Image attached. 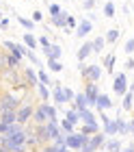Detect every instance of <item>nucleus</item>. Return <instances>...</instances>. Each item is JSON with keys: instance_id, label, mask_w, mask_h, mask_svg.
Instances as JSON below:
<instances>
[{"instance_id": "7", "label": "nucleus", "mask_w": 134, "mask_h": 152, "mask_svg": "<svg viewBox=\"0 0 134 152\" xmlns=\"http://www.w3.org/2000/svg\"><path fill=\"white\" fill-rule=\"evenodd\" d=\"M43 52H46V59H48V61H59V59L63 57L61 46H56V44H52V46H50V50H43Z\"/></svg>"}, {"instance_id": "26", "label": "nucleus", "mask_w": 134, "mask_h": 152, "mask_svg": "<svg viewBox=\"0 0 134 152\" xmlns=\"http://www.w3.org/2000/svg\"><path fill=\"white\" fill-rule=\"evenodd\" d=\"M132 100H134V91H128V94H125L123 96V109H125V111H132Z\"/></svg>"}, {"instance_id": "4", "label": "nucleus", "mask_w": 134, "mask_h": 152, "mask_svg": "<svg viewBox=\"0 0 134 152\" xmlns=\"http://www.w3.org/2000/svg\"><path fill=\"white\" fill-rule=\"evenodd\" d=\"M112 91L117 96H125L128 94V78H125L123 72H117L115 74V80H112Z\"/></svg>"}, {"instance_id": "55", "label": "nucleus", "mask_w": 134, "mask_h": 152, "mask_svg": "<svg viewBox=\"0 0 134 152\" xmlns=\"http://www.w3.org/2000/svg\"><path fill=\"white\" fill-rule=\"evenodd\" d=\"M0 20H2V13H0Z\"/></svg>"}, {"instance_id": "37", "label": "nucleus", "mask_w": 134, "mask_h": 152, "mask_svg": "<svg viewBox=\"0 0 134 152\" xmlns=\"http://www.w3.org/2000/svg\"><path fill=\"white\" fill-rule=\"evenodd\" d=\"M37 76H39V83H41V85H50V76H48V74H46L43 70H41V72H39Z\"/></svg>"}, {"instance_id": "3", "label": "nucleus", "mask_w": 134, "mask_h": 152, "mask_svg": "<svg viewBox=\"0 0 134 152\" xmlns=\"http://www.w3.org/2000/svg\"><path fill=\"white\" fill-rule=\"evenodd\" d=\"M87 141H89V137L82 135V133H72V135H67V148L74 150V152H78Z\"/></svg>"}, {"instance_id": "21", "label": "nucleus", "mask_w": 134, "mask_h": 152, "mask_svg": "<svg viewBox=\"0 0 134 152\" xmlns=\"http://www.w3.org/2000/svg\"><path fill=\"white\" fill-rule=\"evenodd\" d=\"M80 133L87 135V137H91V135L100 133V126H97V124H82V130H80Z\"/></svg>"}, {"instance_id": "14", "label": "nucleus", "mask_w": 134, "mask_h": 152, "mask_svg": "<svg viewBox=\"0 0 134 152\" xmlns=\"http://www.w3.org/2000/svg\"><path fill=\"white\" fill-rule=\"evenodd\" d=\"M78 113H80V122H82V124H97L93 111H89V109H80Z\"/></svg>"}, {"instance_id": "19", "label": "nucleus", "mask_w": 134, "mask_h": 152, "mask_svg": "<svg viewBox=\"0 0 134 152\" xmlns=\"http://www.w3.org/2000/svg\"><path fill=\"white\" fill-rule=\"evenodd\" d=\"M67 11H61L59 15H52V24L54 26H61V28H65V22H67Z\"/></svg>"}, {"instance_id": "15", "label": "nucleus", "mask_w": 134, "mask_h": 152, "mask_svg": "<svg viewBox=\"0 0 134 152\" xmlns=\"http://www.w3.org/2000/svg\"><path fill=\"white\" fill-rule=\"evenodd\" d=\"M104 150H106V152H121V150H123V146H121V141H119L117 137H112V139H108V141H106Z\"/></svg>"}, {"instance_id": "18", "label": "nucleus", "mask_w": 134, "mask_h": 152, "mask_svg": "<svg viewBox=\"0 0 134 152\" xmlns=\"http://www.w3.org/2000/svg\"><path fill=\"white\" fill-rule=\"evenodd\" d=\"M52 96H54V104H65V94H63V87L59 85V83H56L54 85V91H52Z\"/></svg>"}, {"instance_id": "39", "label": "nucleus", "mask_w": 134, "mask_h": 152, "mask_svg": "<svg viewBox=\"0 0 134 152\" xmlns=\"http://www.w3.org/2000/svg\"><path fill=\"white\" fill-rule=\"evenodd\" d=\"M134 52V37L125 41V54H132Z\"/></svg>"}, {"instance_id": "52", "label": "nucleus", "mask_w": 134, "mask_h": 152, "mask_svg": "<svg viewBox=\"0 0 134 152\" xmlns=\"http://www.w3.org/2000/svg\"><path fill=\"white\" fill-rule=\"evenodd\" d=\"M59 152H74V150H69L67 146H63V148H59Z\"/></svg>"}, {"instance_id": "33", "label": "nucleus", "mask_w": 134, "mask_h": 152, "mask_svg": "<svg viewBox=\"0 0 134 152\" xmlns=\"http://www.w3.org/2000/svg\"><path fill=\"white\" fill-rule=\"evenodd\" d=\"M17 22L22 24V26H24V28H26L28 33H30V31L35 28V22H33V20H26V18H17Z\"/></svg>"}, {"instance_id": "11", "label": "nucleus", "mask_w": 134, "mask_h": 152, "mask_svg": "<svg viewBox=\"0 0 134 152\" xmlns=\"http://www.w3.org/2000/svg\"><path fill=\"white\" fill-rule=\"evenodd\" d=\"M74 109L76 111H80V109H89V100H87V96L82 94H76V98H74Z\"/></svg>"}, {"instance_id": "57", "label": "nucleus", "mask_w": 134, "mask_h": 152, "mask_svg": "<svg viewBox=\"0 0 134 152\" xmlns=\"http://www.w3.org/2000/svg\"><path fill=\"white\" fill-rule=\"evenodd\" d=\"M100 152H106V150H100Z\"/></svg>"}, {"instance_id": "32", "label": "nucleus", "mask_w": 134, "mask_h": 152, "mask_svg": "<svg viewBox=\"0 0 134 152\" xmlns=\"http://www.w3.org/2000/svg\"><path fill=\"white\" fill-rule=\"evenodd\" d=\"M104 67H106L108 72H112V67H115V54H106V59H104Z\"/></svg>"}, {"instance_id": "13", "label": "nucleus", "mask_w": 134, "mask_h": 152, "mask_svg": "<svg viewBox=\"0 0 134 152\" xmlns=\"http://www.w3.org/2000/svg\"><path fill=\"white\" fill-rule=\"evenodd\" d=\"M46 130H48V135H50V141H54L59 135H63V133H61V126H59L56 122H48V124H46Z\"/></svg>"}, {"instance_id": "50", "label": "nucleus", "mask_w": 134, "mask_h": 152, "mask_svg": "<svg viewBox=\"0 0 134 152\" xmlns=\"http://www.w3.org/2000/svg\"><path fill=\"white\" fill-rule=\"evenodd\" d=\"M121 152H134V143H130V146H125Z\"/></svg>"}, {"instance_id": "36", "label": "nucleus", "mask_w": 134, "mask_h": 152, "mask_svg": "<svg viewBox=\"0 0 134 152\" xmlns=\"http://www.w3.org/2000/svg\"><path fill=\"white\" fill-rule=\"evenodd\" d=\"M48 67H50L52 72H61V70H63L61 61H48Z\"/></svg>"}, {"instance_id": "8", "label": "nucleus", "mask_w": 134, "mask_h": 152, "mask_svg": "<svg viewBox=\"0 0 134 152\" xmlns=\"http://www.w3.org/2000/svg\"><path fill=\"white\" fill-rule=\"evenodd\" d=\"M91 28H93V24H91L89 20H82V22H80L78 26H76V35H78V37L82 39V37H87L89 33H91Z\"/></svg>"}, {"instance_id": "51", "label": "nucleus", "mask_w": 134, "mask_h": 152, "mask_svg": "<svg viewBox=\"0 0 134 152\" xmlns=\"http://www.w3.org/2000/svg\"><path fill=\"white\" fill-rule=\"evenodd\" d=\"M128 124H130V133H134V117H132V120H130Z\"/></svg>"}, {"instance_id": "41", "label": "nucleus", "mask_w": 134, "mask_h": 152, "mask_svg": "<svg viewBox=\"0 0 134 152\" xmlns=\"http://www.w3.org/2000/svg\"><path fill=\"white\" fill-rule=\"evenodd\" d=\"M41 152H59V148L54 143H46V146H41Z\"/></svg>"}, {"instance_id": "28", "label": "nucleus", "mask_w": 134, "mask_h": 152, "mask_svg": "<svg viewBox=\"0 0 134 152\" xmlns=\"http://www.w3.org/2000/svg\"><path fill=\"white\" fill-rule=\"evenodd\" d=\"M91 44H93V52H102V50H104V44H106V39H104V37H95Z\"/></svg>"}, {"instance_id": "30", "label": "nucleus", "mask_w": 134, "mask_h": 152, "mask_svg": "<svg viewBox=\"0 0 134 152\" xmlns=\"http://www.w3.org/2000/svg\"><path fill=\"white\" fill-rule=\"evenodd\" d=\"M104 15H106V18H115V15H117L115 4H112V2H106V4H104Z\"/></svg>"}, {"instance_id": "56", "label": "nucleus", "mask_w": 134, "mask_h": 152, "mask_svg": "<svg viewBox=\"0 0 134 152\" xmlns=\"http://www.w3.org/2000/svg\"><path fill=\"white\" fill-rule=\"evenodd\" d=\"M132 139H134V133H132Z\"/></svg>"}, {"instance_id": "6", "label": "nucleus", "mask_w": 134, "mask_h": 152, "mask_svg": "<svg viewBox=\"0 0 134 152\" xmlns=\"http://www.w3.org/2000/svg\"><path fill=\"white\" fill-rule=\"evenodd\" d=\"M43 124H48V113H46L43 104H39L33 113V126H43Z\"/></svg>"}, {"instance_id": "22", "label": "nucleus", "mask_w": 134, "mask_h": 152, "mask_svg": "<svg viewBox=\"0 0 134 152\" xmlns=\"http://www.w3.org/2000/svg\"><path fill=\"white\" fill-rule=\"evenodd\" d=\"M65 120H69V122H72L74 126H76V124H80V113L76 111V109H72V111H67V113H65Z\"/></svg>"}, {"instance_id": "35", "label": "nucleus", "mask_w": 134, "mask_h": 152, "mask_svg": "<svg viewBox=\"0 0 134 152\" xmlns=\"http://www.w3.org/2000/svg\"><path fill=\"white\" fill-rule=\"evenodd\" d=\"M9 67L11 70H20V59L13 57V54H9Z\"/></svg>"}, {"instance_id": "2", "label": "nucleus", "mask_w": 134, "mask_h": 152, "mask_svg": "<svg viewBox=\"0 0 134 152\" xmlns=\"http://www.w3.org/2000/svg\"><path fill=\"white\" fill-rule=\"evenodd\" d=\"M17 124H22V126H28L30 124V120H33V113H35V107L33 104H28V102L24 100L22 104L17 107Z\"/></svg>"}, {"instance_id": "34", "label": "nucleus", "mask_w": 134, "mask_h": 152, "mask_svg": "<svg viewBox=\"0 0 134 152\" xmlns=\"http://www.w3.org/2000/svg\"><path fill=\"white\" fill-rule=\"evenodd\" d=\"M63 94H65V102H74L76 94H74V91H72L69 87H63Z\"/></svg>"}, {"instance_id": "42", "label": "nucleus", "mask_w": 134, "mask_h": 152, "mask_svg": "<svg viewBox=\"0 0 134 152\" xmlns=\"http://www.w3.org/2000/svg\"><path fill=\"white\" fill-rule=\"evenodd\" d=\"M26 57H28V61H30V63H33V65H37V67H39V59H37V57H35V54H33V52H28V54H26Z\"/></svg>"}, {"instance_id": "23", "label": "nucleus", "mask_w": 134, "mask_h": 152, "mask_svg": "<svg viewBox=\"0 0 134 152\" xmlns=\"http://www.w3.org/2000/svg\"><path fill=\"white\" fill-rule=\"evenodd\" d=\"M119 35H121V31H119V28H110V31L106 33V37H104V39H106L108 44H115V41L119 39Z\"/></svg>"}, {"instance_id": "48", "label": "nucleus", "mask_w": 134, "mask_h": 152, "mask_svg": "<svg viewBox=\"0 0 134 152\" xmlns=\"http://www.w3.org/2000/svg\"><path fill=\"white\" fill-rule=\"evenodd\" d=\"M7 26H9V20L2 18V20H0V28H7Z\"/></svg>"}, {"instance_id": "25", "label": "nucleus", "mask_w": 134, "mask_h": 152, "mask_svg": "<svg viewBox=\"0 0 134 152\" xmlns=\"http://www.w3.org/2000/svg\"><path fill=\"white\" fill-rule=\"evenodd\" d=\"M24 76H26V78H28V83H30V85H35V87H37V85H39V76H37V74H35V70H30V67H28V70L24 72Z\"/></svg>"}, {"instance_id": "40", "label": "nucleus", "mask_w": 134, "mask_h": 152, "mask_svg": "<svg viewBox=\"0 0 134 152\" xmlns=\"http://www.w3.org/2000/svg\"><path fill=\"white\" fill-rule=\"evenodd\" d=\"M95 7V0H82V9L84 11H91Z\"/></svg>"}, {"instance_id": "5", "label": "nucleus", "mask_w": 134, "mask_h": 152, "mask_svg": "<svg viewBox=\"0 0 134 152\" xmlns=\"http://www.w3.org/2000/svg\"><path fill=\"white\" fill-rule=\"evenodd\" d=\"M84 96H87V100H89V107H95L97 104V96H100L97 83H87V85H84Z\"/></svg>"}, {"instance_id": "31", "label": "nucleus", "mask_w": 134, "mask_h": 152, "mask_svg": "<svg viewBox=\"0 0 134 152\" xmlns=\"http://www.w3.org/2000/svg\"><path fill=\"white\" fill-rule=\"evenodd\" d=\"M37 91H39V96H41V100H43V102H48V98H50V91H48V87L39 83V85H37Z\"/></svg>"}, {"instance_id": "54", "label": "nucleus", "mask_w": 134, "mask_h": 152, "mask_svg": "<svg viewBox=\"0 0 134 152\" xmlns=\"http://www.w3.org/2000/svg\"><path fill=\"white\" fill-rule=\"evenodd\" d=\"M0 152H7V150H4V148H0Z\"/></svg>"}, {"instance_id": "53", "label": "nucleus", "mask_w": 134, "mask_h": 152, "mask_svg": "<svg viewBox=\"0 0 134 152\" xmlns=\"http://www.w3.org/2000/svg\"><path fill=\"white\" fill-rule=\"evenodd\" d=\"M28 152H41V148H35V150H28Z\"/></svg>"}, {"instance_id": "12", "label": "nucleus", "mask_w": 134, "mask_h": 152, "mask_svg": "<svg viewBox=\"0 0 134 152\" xmlns=\"http://www.w3.org/2000/svg\"><path fill=\"white\" fill-rule=\"evenodd\" d=\"M91 52H93V44H91V41H87V44H82V46H80V50L76 52V57H78V59H80V63H82V61L87 59Z\"/></svg>"}, {"instance_id": "24", "label": "nucleus", "mask_w": 134, "mask_h": 152, "mask_svg": "<svg viewBox=\"0 0 134 152\" xmlns=\"http://www.w3.org/2000/svg\"><path fill=\"white\" fill-rule=\"evenodd\" d=\"M43 109H46V113H48V122H59V120H56V109L52 104L43 102Z\"/></svg>"}, {"instance_id": "29", "label": "nucleus", "mask_w": 134, "mask_h": 152, "mask_svg": "<svg viewBox=\"0 0 134 152\" xmlns=\"http://www.w3.org/2000/svg\"><path fill=\"white\" fill-rule=\"evenodd\" d=\"M4 70H9V54L0 50V72H4Z\"/></svg>"}, {"instance_id": "38", "label": "nucleus", "mask_w": 134, "mask_h": 152, "mask_svg": "<svg viewBox=\"0 0 134 152\" xmlns=\"http://www.w3.org/2000/svg\"><path fill=\"white\" fill-rule=\"evenodd\" d=\"M37 41H39V46L43 48V50H50V46H52V44H50V39H48V37H39Z\"/></svg>"}, {"instance_id": "49", "label": "nucleus", "mask_w": 134, "mask_h": 152, "mask_svg": "<svg viewBox=\"0 0 134 152\" xmlns=\"http://www.w3.org/2000/svg\"><path fill=\"white\" fill-rule=\"evenodd\" d=\"M7 128H9V126H7V124H2V122H0V135H7Z\"/></svg>"}, {"instance_id": "27", "label": "nucleus", "mask_w": 134, "mask_h": 152, "mask_svg": "<svg viewBox=\"0 0 134 152\" xmlns=\"http://www.w3.org/2000/svg\"><path fill=\"white\" fill-rule=\"evenodd\" d=\"M61 133H63V135H72V133H74V124L69 122V120H63V122H61Z\"/></svg>"}, {"instance_id": "17", "label": "nucleus", "mask_w": 134, "mask_h": 152, "mask_svg": "<svg viewBox=\"0 0 134 152\" xmlns=\"http://www.w3.org/2000/svg\"><path fill=\"white\" fill-rule=\"evenodd\" d=\"M24 46L28 48V50H37V48H39V41L37 39H35V35H33V33H24Z\"/></svg>"}, {"instance_id": "44", "label": "nucleus", "mask_w": 134, "mask_h": 152, "mask_svg": "<svg viewBox=\"0 0 134 152\" xmlns=\"http://www.w3.org/2000/svg\"><path fill=\"white\" fill-rule=\"evenodd\" d=\"M65 26H67V28H74V26H76V20H74L72 15H67V22H65Z\"/></svg>"}, {"instance_id": "46", "label": "nucleus", "mask_w": 134, "mask_h": 152, "mask_svg": "<svg viewBox=\"0 0 134 152\" xmlns=\"http://www.w3.org/2000/svg\"><path fill=\"white\" fill-rule=\"evenodd\" d=\"M125 70H134V61H132V59L125 61Z\"/></svg>"}, {"instance_id": "10", "label": "nucleus", "mask_w": 134, "mask_h": 152, "mask_svg": "<svg viewBox=\"0 0 134 152\" xmlns=\"http://www.w3.org/2000/svg\"><path fill=\"white\" fill-rule=\"evenodd\" d=\"M117 135H121V137L132 135V133H130V124L125 122L123 117H117Z\"/></svg>"}, {"instance_id": "45", "label": "nucleus", "mask_w": 134, "mask_h": 152, "mask_svg": "<svg viewBox=\"0 0 134 152\" xmlns=\"http://www.w3.org/2000/svg\"><path fill=\"white\" fill-rule=\"evenodd\" d=\"M41 20H43V15H41L39 11H35L33 13V22H41Z\"/></svg>"}, {"instance_id": "16", "label": "nucleus", "mask_w": 134, "mask_h": 152, "mask_svg": "<svg viewBox=\"0 0 134 152\" xmlns=\"http://www.w3.org/2000/svg\"><path fill=\"white\" fill-rule=\"evenodd\" d=\"M95 107L100 109V111H106V109L112 107V100L108 98L106 94H100V96H97V104H95Z\"/></svg>"}, {"instance_id": "9", "label": "nucleus", "mask_w": 134, "mask_h": 152, "mask_svg": "<svg viewBox=\"0 0 134 152\" xmlns=\"http://www.w3.org/2000/svg\"><path fill=\"white\" fill-rule=\"evenodd\" d=\"M0 122L7 124V126H11V124L17 122V113L15 111H0Z\"/></svg>"}, {"instance_id": "43", "label": "nucleus", "mask_w": 134, "mask_h": 152, "mask_svg": "<svg viewBox=\"0 0 134 152\" xmlns=\"http://www.w3.org/2000/svg\"><path fill=\"white\" fill-rule=\"evenodd\" d=\"M61 13V7L59 4H50V15H59Z\"/></svg>"}, {"instance_id": "20", "label": "nucleus", "mask_w": 134, "mask_h": 152, "mask_svg": "<svg viewBox=\"0 0 134 152\" xmlns=\"http://www.w3.org/2000/svg\"><path fill=\"white\" fill-rule=\"evenodd\" d=\"M104 133H106L108 137H115V135H117V120L104 122Z\"/></svg>"}, {"instance_id": "47", "label": "nucleus", "mask_w": 134, "mask_h": 152, "mask_svg": "<svg viewBox=\"0 0 134 152\" xmlns=\"http://www.w3.org/2000/svg\"><path fill=\"white\" fill-rule=\"evenodd\" d=\"M0 148H7V135H0Z\"/></svg>"}, {"instance_id": "1", "label": "nucleus", "mask_w": 134, "mask_h": 152, "mask_svg": "<svg viewBox=\"0 0 134 152\" xmlns=\"http://www.w3.org/2000/svg\"><path fill=\"white\" fill-rule=\"evenodd\" d=\"M80 74L87 83H97L102 78L104 70H102V65H84V63H80Z\"/></svg>"}]
</instances>
